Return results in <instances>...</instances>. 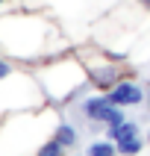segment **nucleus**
Returning <instances> with one entry per match:
<instances>
[{"instance_id":"f257e3e1","label":"nucleus","mask_w":150,"mask_h":156,"mask_svg":"<svg viewBox=\"0 0 150 156\" xmlns=\"http://www.w3.org/2000/svg\"><path fill=\"white\" fill-rule=\"evenodd\" d=\"M85 109H88V115H91V118H97V121H106V124H112V127H118V124H124L121 112H118L115 106L103 103V100H91V103H88Z\"/></svg>"},{"instance_id":"f03ea898","label":"nucleus","mask_w":150,"mask_h":156,"mask_svg":"<svg viewBox=\"0 0 150 156\" xmlns=\"http://www.w3.org/2000/svg\"><path fill=\"white\" fill-rule=\"evenodd\" d=\"M112 136L121 141V153H135V150L141 147V141L135 139V127H132V124H118L112 130Z\"/></svg>"},{"instance_id":"7ed1b4c3","label":"nucleus","mask_w":150,"mask_h":156,"mask_svg":"<svg viewBox=\"0 0 150 156\" xmlns=\"http://www.w3.org/2000/svg\"><path fill=\"white\" fill-rule=\"evenodd\" d=\"M141 100V91L135 86H130V83H121V86L115 88L112 94H109V103H121V106H127V103H138Z\"/></svg>"},{"instance_id":"20e7f679","label":"nucleus","mask_w":150,"mask_h":156,"mask_svg":"<svg viewBox=\"0 0 150 156\" xmlns=\"http://www.w3.org/2000/svg\"><path fill=\"white\" fill-rule=\"evenodd\" d=\"M115 150L109 147V144H103V141H100V144H91V147H88V156H112Z\"/></svg>"},{"instance_id":"39448f33","label":"nucleus","mask_w":150,"mask_h":156,"mask_svg":"<svg viewBox=\"0 0 150 156\" xmlns=\"http://www.w3.org/2000/svg\"><path fill=\"white\" fill-rule=\"evenodd\" d=\"M38 156H62V144H59V141H50V144H44V147H41Z\"/></svg>"},{"instance_id":"423d86ee","label":"nucleus","mask_w":150,"mask_h":156,"mask_svg":"<svg viewBox=\"0 0 150 156\" xmlns=\"http://www.w3.org/2000/svg\"><path fill=\"white\" fill-rule=\"evenodd\" d=\"M59 144H74V133H71L68 127H62V130H59Z\"/></svg>"},{"instance_id":"0eeeda50","label":"nucleus","mask_w":150,"mask_h":156,"mask_svg":"<svg viewBox=\"0 0 150 156\" xmlns=\"http://www.w3.org/2000/svg\"><path fill=\"white\" fill-rule=\"evenodd\" d=\"M6 74H9V65H6V62H0V80L6 77Z\"/></svg>"},{"instance_id":"6e6552de","label":"nucleus","mask_w":150,"mask_h":156,"mask_svg":"<svg viewBox=\"0 0 150 156\" xmlns=\"http://www.w3.org/2000/svg\"><path fill=\"white\" fill-rule=\"evenodd\" d=\"M147 3H150V0H147Z\"/></svg>"}]
</instances>
